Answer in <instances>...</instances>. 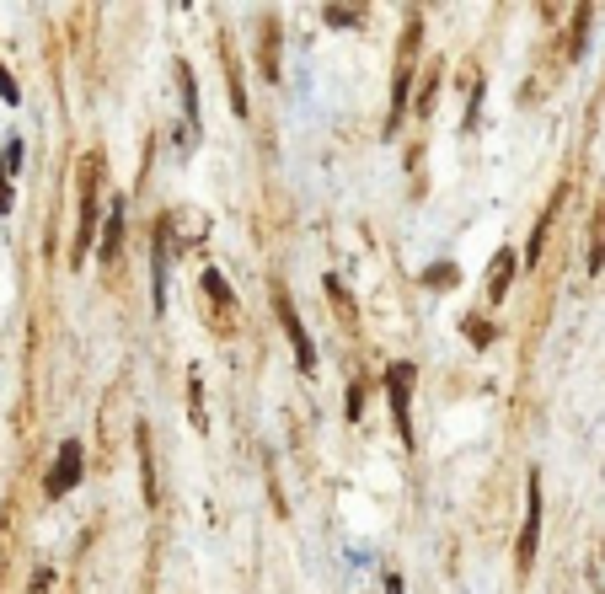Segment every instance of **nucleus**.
I'll list each match as a JSON object with an SVG mask.
<instances>
[{
  "mask_svg": "<svg viewBox=\"0 0 605 594\" xmlns=\"http://www.w3.org/2000/svg\"><path fill=\"white\" fill-rule=\"evenodd\" d=\"M418 48H424V21H408L402 27V43H397V70H391V118L386 129H397L402 107H408V86H413V70H418Z\"/></svg>",
  "mask_w": 605,
  "mask_h": 594,
  "instance_id": "f257e3e1",
  "label": "nucleus"
},
{
  "mask_svg": "<svg viewBox=\"0 0 605 594\" xmlns=\"http://www.w3.org/2000/svg\"><path fill=\"white\" fill-rule=\"evenodd\" d=\"M536 547H542V477L531 472V482H525V525H520V541H515V568L520 573H531Z\"/></svg>",
  "mask_w": 605,
  "mask_h": 594,
  "instance_id": "f03ea898",
  "label": "nucleus"
},
{
  "mask_svg": "<svg viewBox=\"0 0 605 594\" xmlns=\"http://www.w3.org/2000/svg\"><path fill=\"white\" fill-rule=\"evenodd\" d=\"M413 381H418V370L413 364H391L386 370V397H391V418H397V434L413 445Z\"/></svg>",
  "mask_w": 605,
  "mask_h": 594,
  "instance_id": "7ed1b4c3",
  "label": "nucleus"
},
{
  "mask_svg": "<svg viewBox=\"0 0 605 594\" xmlns=\"http://www.w3.org/2000/svg\"><path fill=\"white\" fill-rule=\"evenodd\" d=\"M273 311H279V327H284V338H290V348H295L300 370L311 375V370H316V343H311V332L300 327V316H295V305H290V295H284V289H273Z\"/></svg>",
  "mask_w": 605,
  "mask_h": 594,
  "instance_id": "20e7f679",
  "label": "nucleus"
},
{
  "mask_svg": "<svg viewBox=\"0 0 605 594\" xmlns=\"http://www.w3.org/2000/svg\"><path fill=\"white\" fill-rule=\"evenodd\" d=\"M80 472H86V450H80V439H64L59 456H54V472H48V482H43V493H48V498H64V493L80 482Z\"/></svg>",
  "mask_w": 605,
  "mask_h": 594,
  "instance_id": "39448f33",
  "label": "nucleus"
},
{
  "mask_svg": "<svg viewBox=\"0 0 605 594\" xmlns=\"http://www.w3.org/2000/svg\"><path fill=\"white\" fill-rule=\"evenodd\" d=\"M204 300L220 311V332H236V295H231V284H225V273L220 268H204Z\"/></svg>",
  "mask_w": 605,
  "mask_h": 594,
  "instance_id": "423d86ee",
  "label": "nucleus"
},
{
  "mask_svg": "<svg viewBox=\"0 0 605 594\" xmlns=\"http://www.w3.org/2000/svg\"><path fill=\"white\" fill-rule=\"evenodd\" d=\"M166 236H172V220L161 214V220H155V247H150V279H155V284H150V305H155V311L166 305Z\"/></svg>",
  "mask_w": 605,
  "mask_h": 594,
  "instance_id": "0eeeda50",
  "label": "nucleus"
},
{
  "mask_svg": "<svg viewBox=\"0 0 605 594\" xmlns=\"http://www.w3.org/2000/svg\"><path fill=\"white\" fill-rule=\"evenodd\" d=\"M97 172H102V161H91V166H86V198H80V230H75V263H86V252H91V220H97V198H91V188H97Z\"/></svg>",
  "mask_w": 605,
  "mask_h": 594,
  "instance_id": "6e6552de",
  "label": "nucleus"
},
{
  "mask_svg": "<svg viewBox=\"0 0 605 594\" xmlns=\"http://www.w3.org/2000/svg\"><path fill=\"white\" fill-rule=\"evenodd\" d=\"M134 445H139V493H145V504L155 509V504H161V482H155V450H150V429H145V423L134 429Z\"/></svg>",
  "mask_w": 605,
  "mask_h": 594,
  "instance_id": "1a4fd4ad",
  "label": "nucleus"
},
{
  "mask_svg": "<svg viewBox=\"0 0 605 594\" xmlns=\"http://www.w3.org/2000/svg\"><path fill=\"white\" fill-rule=\"evenodd\" d=\"M515 268H520L515 247H499V257H493V268H488V300H504V295H509V279H515Z\"/></svg>",
  "mask_w": 605,
  "mask_h": 594,
  "instance_id": "9d476101",
  "label": "nucleus"
},
{
  "mask_svg": "<svg viewBox=\"0 0 605 594\" xmlns=\"http://www.w3.org/2000/svg\"><path fill=\"white\" fill-rule=\"evenodd\" d=\"M118 247H123V198H113L107 209V236H102V268L118 263Z\"/></svg>",
  "mask_w": 605,
  "mask_h": 594,
  "instance_id": "9b49d317",
  "label": "nucleus"
},
{
  "mask_svg": "<svg viewBox=\"0 0 605 594\" xmlns=\"http://www.w3.org/2000/svg\"><path fill=\"white\" fill-rule=\"evenodd\" d=\"M172 70H177V86H182V118H188V129H198V86H193V70L182 59Z\"/></svg>",
  "mask_w": 605,
  "mask_h": 594,
  "instance_id": "f8f14e48",
  "label": "nucleus"
},
{
  "mask_svg": "<svg viewBox=\"0 0 605 594\" xmlns=\"http://www.w3.org/2000/svg\"><path fill=\"white\" fill-rule=\"evenodd\" d=\"M263 75L279 80V21L263 16Z\"/></svg>",
  "mask_w": 605,
  "mask_h": 594,
  "instance_id": "ddd939ff",
  "label": "nucleus"
},
{
  "mask_svg": "<svg viewBox=\"0 0 605 594\" xmlns=\"http://www.w3.org/2000/svg\"><path fill=\"white\" fill-rule=\"evenodd\" d=\"M327 300H332V311H343V322H354V300H349V289H343L338 273H327Z\"/></svg>",
  "mask_w": 605,
  "mask_h": 594,
  "instance_id": "4468645a",
  "label": "nucleus"
},
{
  "mask_svg": "<svg viewBox=\"0 0 605 594\" xmlns=\"http://www.w3.org/2000/svg\"><path fill=\"white\" fill-rule=\"evenodd\" d=\"M188 407H193V429H209V413H204V386H198V375H188Z\"/></svg>",
  "mask_w": 605,
  "mask_h": 594,
  "instance_id": "2eb2a0df",
  "label": "nucleus"
},
{
  "mask_svg": "<svg viewBox=\"0 0 605 594\" xmlns=\"http://www.w3.org/2000/svg\"><path fill=\"white\" fill-rule=\"evenodd\" d=\"M461 327H466V338H472L477 348H488V343H493V332H488V322H477V316H466Z\"/></svg>",
  "mask_w": 605,
  "mask_h": 594,
  "instance_id": "dca6fc26",
  "label": "nucleus"
},
{
  "mask_svg": "<svg viewBox=\"0 0 605 594\" xmlns=\"http://www.w3.org/2000/svg\"><path fill=\"white\" fill-rule=\"evenodd\" d=\"M434 86H440V70L429 64V75H424V91H418V107L429 113V102H434Z\"/></svg>",
  "mask_w": 605,
  "mask_h": 594,
  "instance_id": "f3484780",
  "label": "nucleus"
},
{
  "mask_svg": "<svg viewBox=\"0 0 605 594\" xmlns=\"http://www.w3.org/2000/svg\"><path fill=\"white\" fill-rule=\"evenodd\" d=\"M429 284H434V289H450V284H456V268H450V263L429 268Z\"/></svg>",
  "mask_w": 605,
  "mask_h": 594,
  "instance_id": "a211bd4d",
  "label": "nucleus"
},
{
  "mask_svg": "<svg viewBox=\"0 0 605 594\" xmlns=\"http://www.w3.org/2000/svg\"><path fill=\"white\" fill-rule=\"evenodd\" d=\"M0 96H5V102H11V107H16V102H21V86H16V80H11V70H5V64H0Z\"/></svg>",
  "mask_w": 605,
  "mask_h": 594,
  "instance_id": "6ab92c4d",
  "label": "nucleus"
},
{
  "mask_svg": "<svg viewBox=\"0 0 605 594\" xmlns=\"http://www.w3.org/2000/svg\"><path fill=\"white\" fill-rule=\"evenodd\" d=\"M327 21L343 27V21H359V11H354V5H349V11H343V5H327Z\"/></svg>",
  "mask_w": 605,
  "mask_h": 594,
  "instance_id": "aec40b11",
  "label": "nucleus"
},
{
  "mask_svg": "<svg viewBox=\"0 0 605 594\" xmlns=\"http://www.w3.org/2000/svg\"><path fill=\"white\" fill-rule=\"evenodd\" d=\"M5 172H21V145H16V139L5 145Z\"/></svg>",
  "mask_w": 605,
  "mask_h": 594,
  "instance_id": "412c9836",
  "label": "nucleus"
},
{
  "mask_svg": "<svg viewBox=\"0 0 605 594\" xmlns=\"http://www.w3.org/2000/svg\"><path fill=\"white\" fill-rule=\"evenodd\" d=\"M5 209H11V177L0 172V214H5Z\"/></svg>",
  "mask_w": 605,
  "mask_h": 594,
  "instance_id": "4be33fe9",
  "label": "nucleus"
}]
</instances>
